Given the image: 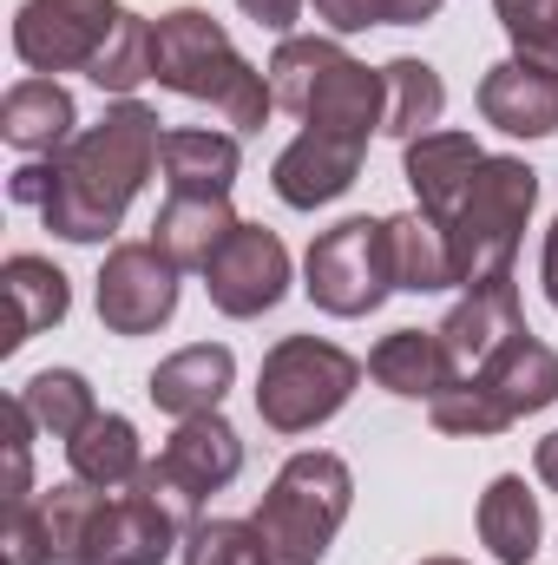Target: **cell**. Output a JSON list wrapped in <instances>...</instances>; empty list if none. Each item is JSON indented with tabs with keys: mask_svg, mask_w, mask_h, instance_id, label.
Returning <instances> with one entry per match:
<instances>
[{
	"mask_svg": "<svg viewBox=\"0 0 558 565\" xmlns=\"http://www.w3.org/2000/svg\"><path fill=\"white\" fill-rule=\"evenodd\" d=\"M20 402H26L33 427H40V434H53V440H73L79 427L99 415L93 382H86L79 369H40V375L20 388Z\"/></svg>",
	"mask_w": 558,
	"mask_h": 565,
	"instance_id": "obj_28",
	"label": "cell"
},
{
	"mask_svg": "<svg viewBox=\"0 0 558 565\" xmlns=\"http://www.w3.org/2000/svg\"><path fill=\"white\" fill-rule=\"evenodd\" d=\"M362 158H368V139L329 132V126H302V132L277 151L270 184H277V198L289 211H322V204H335V198L362 178Z\"/></svg>",
	"mask_w": 558,
	"mask_h": 565,
	"instance_id": "obj_15",
	"label": "cell"
},
{
	"mask_svg": "<svg viewBox=\"0 0 558 565\" xmlns=\"http://www.w3.org/2000/svg\"><path fill=\"white\" fill-rule=\"evenodd\" d=\"M230 382H237V355L224 342H191V349H178V355H164L151 369L144 395H151L158 415L191 422V415H217V402L230 395Z\"/></svg>",
	"mask_w": 558,
	"mask_h": 565,
	"instance_id": "obj_18",
	"label": "cell"
},
{
	"mask_svg": "<svg viewBox=\"0 0 558 565\" xmlns=\"http://www.w3.org/2000/svg\"><path fill=\"white\" fill-rule=\"evenodd\" d=\"M362 388V362L322 335H282L257 369V415L270 434H315Z\"/></svg>",
	"mask_w": 558,
	"mask_h": 565,
	"instance_id": "obj_8",
	"label": "cell"
},
{
	"mask_svg": "<svg viewBox=\"0 0 558 565\" xmlns=\"http://www.w3.org/2000/svg\"><path fill=\"white\" fill-rule=\"evenodd\" d=\"M237 7H244L257 26H270V33H282V40H289V26L302 20V7H309V0H237Z\"/></svg>",
	"mask_w": 558,
	"mask_h": 565,
	"instance_id": "obj_35",
	"label": "cell"
},
{
	"mask_svg": "<svg viewBox=\"0 0 558 565\" xmlns=\"http://www.w3.org/2000/svg\"><path fill=\"white\" fill-rule=\"evenodd\" d=\"M382 86H388V113H382V132L388 139H420V132H440V113H447V86L427 60H388L382 66Z\"/></svg>",
	"mask_w": 558,
	"mask_h": 565,
	"instance_id": "obj_27",
	"label": "cell"
},
{
	"mask_svg": "<svg viewBox=\"0 0 558 565\" xmlns=\"http://www.w3.org/2000/svg\"><path fill=\"white\" fill-rule=\"evenodd\" d=\"M237 473H244V434L224 422V415H191V422H178V434L158 447V460H144L139 487L191 533L204 520V500L224 493Z\"/></svg>",
	"mask_w": 558,
	"mask_h": 565,
	"instance_id": "obj_10",
	"label": "cell"
},
{
	"mask_svg": "<svg viewBox=\"0 0 558 565\" xmlns=\"http://www.w3.org/2000/svg\"><path fill=\"white\" fill-rule=\"evenodd\" d=\"M480 164H486V151L473 145V132H420V139L401 145V171L415 184V211H427L433 224H453V211L473 191Z\"/></svg>",
	"mask_w": 558,
	"mask_h": 565,
	"instance_id": "obj_16",
	"label": "cell"
},
{
	"mask_svg": "<svg viewBox=\"0 0 558 565\" xmlns=\"http://www.w3.org/2000/svg\"><path fill=\"white\" fill-rule=\"evenodd\" d=\"M388 250H395V282H401L408 296L460 289L453 237H447V224H433L427 211H401V217H388Z\"/></svg>",
	"mask_w": 558,
	"mask_h": 565,
	"instance_id": "obj_24",
	"label": "cell"
},
{
	"mask_svg": "<svg viewBox=\"0 0 558 565\" xmlns=\"http://www.w3.org/2000/svg\"><path fill=\"white\" fill-rule=\"evenodd\" d=\"M493 13L513 40V60L558 73V0H493Z\"/></svg>",
	"mask_w": 558,
	"mask_h": 565,
	"instance_id": "obj_30",
	"label": "cell"
},
{
	"mask_svg": "<svg viewBox=\"0 0 558 565\" xmlns=\"http://www.w3.org/2000/svg\"><path fill=\"white\" fill-rule=\"evenodd\" d=\"M302 289L322 316H375L401 282H395V250H388V217H342L322 231L302 257Z\"/></svg>",
	"mask_w": 558,
	"mask_h": 565,
	"instance_id": "obj_9",
	"label": "cell"
},
{
	"mask_svg": "<svg viewBox=\"0 0 558 565\" xmlns=\"http://www.w3.org/2000/svg\"><path fill=\"white\" fill-rule=\"evenodd\" d=\"M86 79H93L99 93H119V99H132L144 79H151V20H139V13H119L112 40L99 46V60L86 66Z\"/></svg>",
	"mask_w": 558,
	"mask_h": 565,
	"instance_id": "obj_29",
	"label": "cell"
},
{
	"mask_svg": "<svg viewBox=\"0 0 558 565\" xmlns=\"http://www.w3.org/2000/svg\"><path fill=\"white\" fill-rule=\"evenodd\" d=\"M7 296H13V335H7V349H20L26 335H46L53 322H66V309H73V289H66V270H53L46 257H33V250H20V257H7Z\"/></svg>",
	"mask_w": 558,
	"mask_h": 565,
	"instance_id": "obj_26",
	"label": "cell"
},
{
	"mask_svg": "<svg viewBox=\"0 0 558 565\" xmlns=\"http://www.w3.org/2000/svg\"><path fill=\"white\" fill-rule=\"evenodd\" d=\"M178 316V264L158 244H112L99 264V322L112 335H158Z\"/></svg>",
	"mask_w": 558,
	"mask_h": 565,
	"instance_id": "obj_13",
	"label": "cell"
},
{
	"mask_svg": "<svg viewBox=\"0 0 558 565\" xmlns=\"http://www.w3.org/2000/svg\"><path fill=\"white\" fill-rule=\"evenodd\" d=\"M420 565H466V559H447V553H433V559H420Z\"/></svg>",
	"mask_w": 558,
	"mask_h": 565,
	"instance_id": "obj_39",
	"label": "cell"
},
{
	"mask_svg": "<svg viewBox=\"0 0 558 565\" xmlns=\"http://www.w3.org/2000/svg\"><path fill=\"white\" fill-rule=\"evenodd\" d=\"M119 0H26L13 13V53L33 79L86 73L119 26Z\"/></svg>",
	"mask_w": 558,
	"mask_h": 565,
	"instance_id": "obj_11",
	"label": "cell"
},
{
	"mask_svg": "<svg viewBox=\"0 0 558 565\" xmlns=\"http://www.w3.org/2000/svg\"><path fill=\"white\" fill-rule=\"evenodd\" d=\"M270 93H277L282 113H296L302 126H329V132H382V113H388V86H382V66H362L342 40L329 33H289L277 53H270Z\"/></svg>",
	"mask_w": 558,
	"mask_h": 565,
	"instance_id": "obj_4",
	"label": "cell"
},
{
	"mask_svg": "<svg viewBox=\"0 0 558 565\" xmlns=\"http://www.w3.org/2000/svg\"><path fill=\"white\" fill-rule=\"evenodd\" d=\"M66 467H73V480H86V487H99V493L132 487L144 473L139 427L126 422V415H93V422L66 440Z\"/></svg>",
	"mask_w": 558,
	"mask_h": 565,
	"instance_id": "obj_23",
	"label": "cell"
},
{
	"mask_svg": "<svg viewBox=\"0 0 558 565\" xmlns=\"http://www.w3.org/2000/svg\"><path fill=\"white\" fill-rule=\"evenodd\" d=\"M539 277H546V296H552V309H558V217H552V231H546V257H539Z\"/></svg>",
	"mask_w": 558,
	"mask_h": 565,
	"instance_id": "obj_37",
	"label": "cell"
},
{
	"mask_svg": "<svg viewBox=\"0 0 558 565\" xmlns=\"http://www.w3.org/2000/svg\"><path fill=\"white\" fill-rule=\"evenodd\" d=\"M184 565H264L257 520H197L184 533Z\"/></svg>",
	"mask_w": 558,
	"mask_h": 565,
	"instance_id": "obj_31",
	"label": "cell"
},
{
	"mask_svg": "<svg viewBox=\"0 0 558 565\" xmlns=\"http://www.w3.org/2000/svg\"><path fill=\"white\" fill-rule=\"evenodd\" d=\"M164 184L184 198H230L244 171V139L237 132H204V126H171L164 132Z\"/></svg>",
	"mask_w": 558,
	"mask_h": 565,
	"instance_id": "obj_21",
	"label": "cell"
},
{
	"mask_svg": "<svg viewBox=\"0 0 558 565\" xmlns=\"http://www.w3.org/2000/svg\"><path fill=\"white\" fill-rule=\"evenodd\" d=\"M440 13V0H388V26H427Z\"/></svg>",
	"mask_w": 558,
	"mask_h": 565,
	"instance_id": "obj_36",
	"label": "cell"
},
{
	"mask_svg": "<svg viewBox=\"0 0 558 565\" xmlns=\"http://www.w3.org/2000/svg\"><path fill=\"white\" fill-rule=\"evenodd\" d=\"M158 158H164V119L139 99H119L66 151L20 164L7 178V198L40 211V224L66 244H106L126 224L144 178L158 171Z\"/></svg>",
	"mask_w": 558,
	"mask_h": 565,
	"instance_id": "obj_1",
	"label": "cell"
},
{
	"mask_svg": "<svg viewBox=\"0 0 558 565\" xmlns=\"http://www.w3.org/2000/svg\"><path fill=\"white\" fill-rule=\"evenodd\" d=\"M533 204H539V171H533L526 158H486V164L473 171V191L460 198V211H453V224H447L460 289L513 270Z\"/></svg>",
	"mask_w": 558,
	"mask_h": 565,
	"instance_id": "obj_7",
	"label": "cell"
},
{
	"mask_svg": "<svg viewBox=\"0 0 558 565\" xmlns=\"http://www.w3.org/2000/svg\"><path fill=\"white\" fill-rule=\"evenodd\" d=\"M480 546L500 565H533L539 553V500L519 473H500L480 493Z\"/></svg>",
	"mask_w": 558,
	"mask_h": 565,
	"instance_id": "obj_25",
	"label": "cell"
},
{
	"mask_svg": "<svg viewBox=\"0 0 558 565\" xmlns=\"http://www.w3.org/2000/svg\"><path fill=\"white\" fill-rule=\"evenodd\" d=\"M315 20L329 33H368V26H388V0H309Z\"/></svg>",
	"mask_w": 558,
	"mask_h": 565,
	"instance_id": "obj_34",
	"label": "cell"
},
{
	"mask_svg": "<svg viewBox=\"0 0 558 565\" xmlns=\"http://www.w3.org/2000/svg\"><path fill=\"white\" fill-rule=\"evenodd\" d=\"M73 126H79V113H73V93L60 79H20L0 99V139L13 145V151H26V158L66 151Z\"/></svg>",
	"mask_w": 558,
	"mask_h": 565,
	"instance_id": "obj_19",
	"label": "cell"
},
{
	"mask_svg": "<svg viewBox=\"0 0 558 565\" xmlns=\"http://www.w3.org/2000/svg\"><path fill=\"white\" fill-rule=\"evenodd\" d=\"M480 119L500 126L506 139H552L558 132V73L500 60L480 79Z\"/></svg>",
	"mask_w": 558,
	"mask_h": 565,
	"instance_id": "obj_17",
	"label": "cell"
},
{
	"mask_svg": "<svg viewBox=\"0 0 558 565\" xmlns=\"http://www.w3.org/2000/svg\"><path fill=\"white\" fill-rule=\"evenodd\" d=\"M533 467H539V480H546V487L558 493V427L546 434V440H539V454H533Z\"/></svg>",
	"mask_w": 558,
	"mask_h": 565,
	"instance_id": "obj_38",
	"label": "cell"
},
{
	"mask_svg": "<svg viewBox=\"0 0 558 565\" xmlns=\"http://www.w3.org/2000/svg\"><path fill=\"white\" fill-rule=\"evenodd\" d=\"M348 507H355V473L342 454H329V447L289 454L264 493V507H257L264 565H322Z\"/></svg>",
	"mask_w": 558,
	"mask_h": 565,
	"instance_id": "obj_5",
	"label": "cell"
},
{
	"mask_svg": "<svg viewBox=\"0 0 558 565\" xmlns=\"http://www.w3.org/2000/svg\"><path fill=\"white\" fill-rule=\"evenodd\" d=\"M433 335H440V349H447V362H453V382L480 375L513 335H526V309H519L513 270H506V277H486V282H466L460 302L447 309V322H440ZM453 382H447V388H453Z\"/></svg>",
	"mask_w": 558,
	"mask_h": 565,
	"instance_id": "obj_14",
	"label": "cell"
},
{
	"mask_svg": "<svg viewBox=\"0 0 558 565\" xmlns=\"http://www.w3.org/2000/svg\"><path fill=\"white\" fill-rule=\"evenodd\" d=\"M7 565H53L40 500H26V507H13V513H7Z\"/></svg>",
	"mask_w": 558,
	"mask_h": 565,
	"instance_id": "obj_33",
	"label": "cell"
},
{
	"mask_svg": "<svg viewBox=\"0 0 558 565\" xmlns=\"http://www.w3.org/2000/svg\"><path fill=\"white\" fill-rule=\"evenodd\" d=\"M368 375H375V388H388L401 402H433L453 382V362H447V349H440L433 329H395V335L375 342Z\"/></svg>",
	"mask_w": 558,
	"mask_h": 565,
	"instance_id": "obj_22",
	"label": "cell"
},
{
	"mask_svg": "<svg viewBox=\"0 0 558 565\" xmlns=\"http://www.w3.org/2000/svg\"><path fill=\"white\" fill-rule=\"evenodd\" d=\"M244 217L230 211V198H184V191H171L164 204H158V217H151V244L178 264V270H204L217 250H224V237L237 231Z\"/></svg>",
	"mask_w": 558,
	"mask_h": 565,
	"instance_id": "obj_20",
	"label": "cell"
},
{
	"mask_svg": "<svg viewBox=\"0 0 558 565\" xmlns=\"http://www.w3.org/2000/svg\"><path fill=\"white\" fill-rule=\"evenodd\" d=\"M204 296L230 322L270 316L282 296H289V250H282V237L264 231V224H237L224 237V250L204 264Z\"/></svg>",
	"mask_w": 558,
	"mask_h": 565,
	"instance_id": "obj_12",
	"label": "cell"
},
{
	"mask_svg": "<svg viewBox=\"0 0 558 565\" xmlns=\"http://www.w3.org/2000/svg\"><path fill=\"white\" fill-rule=\"evenodd\" d=\"M53 565H164L184 546V526L144 493L139 480L119 493H99L86 480H60L40 493Z\"/></svg>",
	"mask_w": 558,
	"mask_h": 565,
	"instance_id": "obj_3",
	"label": "cell"
},
{
	"mask_svg": "<svg viewBox=\"0 0 558 565\" xmlns=\"http://www.w3.org/2000/svg\"><path fill=\"white\" fill-rule=\"evenodd\" d=\"M33 434H40V427L26 415V402L13 395V402H7V513L33 500Z\"/></svg>",
	"mask_w": 558,
	"mask_h": 565,
	"instance_id": "obj_32",
	"label": "cell"
},
{
	"mask_svg": "<svg viewBox=\"0 0 558 565\" xmlns=\"http://www.w3.org/2000/svg\"><path fill=\"white\" fill-rule=\"evenodd\" d=\"M552 402H558V349L526 329V335H513L480 375L440 388V395L427 402V415H433L440 434L493 440V434H506L513 422H526V415H539V408H552Z\"/></svg>",
	"mask_w": 558,
	"mask_h": 565,
	"instance_id": "obj_6",
	"label": "cell"
},
{
	"mask_svg": "<svg viewBox=\"0 0 558 565\" xmlns=\"http://www.w3.org/2000/svg\"><path fill=\"white\" fill-rule=\"evenodd\" d=\"M151 79L178 99L211 106L237 139H257L264 119L277 113L270 73H257L204 7H171L151 20Z\"/></svg>",
	"mask_w": 558,
	"mask_h": 565,
	"instance_id": "obj_2",
	"label": "cell"
}]
</instances>
